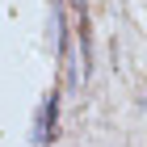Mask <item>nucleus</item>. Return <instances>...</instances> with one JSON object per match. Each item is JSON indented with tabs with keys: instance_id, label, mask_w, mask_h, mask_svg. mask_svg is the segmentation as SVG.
<instances>
[{
	"instance_id": "obj_1",
	"label": "nucleus",
	"mask_w": 147,
	"mask_h": 147,
	"mask_svg": "<svg viewBox=\"0 0 147 147\" xmlns=\"http://www.w3.org/2000/svg\"><path fill=\"white\" fill-rule=\"evenodd\" d=\"M55 113H59V101H55V92H51V101H46V109H42V130H38V139H55Z\"/></svg>"
}]
</instances>
